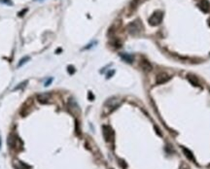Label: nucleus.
I'll use <instances>...</instances> for the list:
<instances>
[{
  "label": "nucleus",
  "mask_w": 210,
  "mask_h": 169,
  "mask_svg": "<svg viewBox=\"0 0 210 169\" xmlns=\"http://www.w3.org/2000/svg\"><path fill=\"white\" fill-rule=\"evenodd\" d=\"M127 30L129 34L135 36V35H138L142 32L143 26H142V24L139 21H134V22H131L130 23H128V26H127Z\"/></svg>",
  "instance_id": "nucleus-1"
},
{
  "label": "nucleus",
  "mask_w": 210,
  "mask_h": 169,
  "mask_svg": "<svg viewBox=\"0 0 210 169\" xmlns=\"http://www.w3.org/2000/svg\"><path fill=\"white\" fill-rule=\"evenodd\" d=\"M163 13L161 11H158V12H155L151 17L149 18V23L155 26V25H159L160 23L163 22Z\"/></svg>",
  "instance_id": "nucleus-2"
},
{
  "label": "nucleus",
  "mask_w": 210,
  "mask_h": 169,
  "mask_svg": "<svg viewBox=\"0 0 210 169\" xmlns=\"http://www.w3.org/2000/svg\"><path fill=\"white\" fill-rule=\"evenodd\" d=\"M102 132H103V137L106 142H112L114 140V131L110 126L103 125Z\"/></svg>",
  "instance_id": "nucleus-3"
},
{
  "label": "nucleus",
  "mask_w": 210,
  "mask_h": 169,
  "mask_svg": "<svg viewBox=\"0 0 210 169\" xmlns=\"http://www.w3.org/2000/svg\"><path fill=\"white\" fill-rule=\"evenodd\" d=\"M119 105H120V100L118 98H115V97L110 98V99H108L107 101L105 102V108H107L109 110V112L115 110Z\"/></svg>",
  "instance_id": "nucleus-4"
},
{
  "label": "nucleus",
  "mask_w": 210,
  "mask_h": 169,
  "mask_svg": "<svg viewBox=\"0 0 210 169\" xmlns=\"http://www.w3.org/2000/svg\"><path fill=\"white\" fill-rule=\"evenodd\" d=\"M170 78H171V77H170L166 72H161V73H159V74L156 76V83H157L158 85H163L164 83L168 82V81L170 80Z\"/></svg>",
  "instance_id": "nucleus-5"
},
{
  "label": "nucleus",
  "mask_w": 210,
  "mask_h": 169,
  "mask_svg": "<svg viewBox=\"0 0 210 169\" xmlns=\"http://www.w3.org/2000/svg\"><path fill=\"white\" fill-rule=\"evenodd\" d=\"M37 100L40 103H47L51 99V94L49 92H44V93H39L36 95Z\"/></svg>",
  "instance_id": "nucleus-6"
},
{
  "label": "nucleus",
  "mask_w": 210,
  "mask_h": 169,
  "mask_svg": "<svg viewBox=\"0 0 210 169\" xmlns=\"http://www.w3.org/2000/svg\"><path fill=\"white\" fill-rule=\"evenodd\" d=\"M68 108L69 110L72 113L76 114V113H80V109H79V106L76 102L74 101V99H69L68 101Z\"/></svg>",
  "instance_id": "nucleus-7"
},
{
  "label": "nucleus",
  "mask_w": 210,
  "mask_h": 169,
  "mask_svg": "<svg viewBox=\"0 0 210 169\" xmlns=\"http://www.w3.org/2000/svg\"><path fill=\"white\" fill-rule=\"evenodd\" d=\"M198 6L204 13H208L210 11V4L207 0H200Z\"/></svg>",
  "instance_id": "nucleus-8"
},
{
  "label": "nucleus",
  "mask_w": 210,
  "mask_h": 169,
  "mask_svg": "<svg viewBox=\"0 0 210 169\" xmlns=\"http://www.w3.org/2000/svg\"><path fill=\"white\" fill-rule=\"evenodd\" d=\"M140 66H141V68H142L144 71H151L152 70L151 63H150L148 60H146V59H142V60L140 61Z\"/></svg>",
  "instance_id": "nucleus-9"
},
{
  "label": "nucleus",
  "mask_w": 210,
  "mask_h": 169,
  "mask_svg": "<svg viewBox=\"0 0 210 169\" xmlns=\"http://www.w3.org/2000/svg\"><path fill=\"white\" fill-rule=\"evenodd\" d=\"M120 56L122 57L123 60H125V61L128 62V63H131V62L133 61V59H134V57L131 56V55H129V54H125V53L120 54Z\"/></svg>",
  "instance_id": "nucleus-10"
},
{
  "label": "nucleus",
  "mask_w": 210,
  "mask_h": 169,
  "mask_svg": "<svg viewBox=\"0 0 210 169\" xmlns=\"http://www.w3.org/2000/svg\"><path fill=\"white\" fill-rule=\"evenodd\" d=\"M187 79H188V81H189L193 86H199V82H198V78H197L196 76H194V75H192V74H189V75H187Z\"/></svg>",
  "instance_id": "nucleus-11"
},
{
  "label": "nucleus",
  "mask_w": 210,
  "mask_h": 169,
  "mask_svg": "<svg viewBox=\"0 0 210 169\" xmlns=\"http://www.w3.org/2000/svg\"><path fill=\"white\" fill-rule=\"evenodd\" d=\"M183 153H184V155L186 156V158H188V159H190V160H192V161H196V159H195V157H194V155H193V153L189 150V149H187V148H183Z\"/></svg>",
  "instance_id": "nucleus-12"
},
{
  "label": "nucleus",
  "mask_w": 210,
  "mask_h": 169,
  "mask_svg": "<svg viewBox=\"0 0 210 169\" xmlns=\"http://www.w3.org/2000/svg\"><path fill=\"white\" fill-rule=\"evenodd\" d=\"M111 44H112V46H113L114 48H116V49H119V48L122 47V42H121V40L118 39V38L114 39V40L111 42Z\"/></svg>",
  "instance_id": "nucleus-13"
},
{
  "label": "nucleus",
  "mask_w": 210,
  "mask_h": 169,
  "mask_svg": "<svg viewBox=\"0 0 210 169\" xmlns=\"http://www.w3.org/2000/svg\"><path fill=\"white\" fill-rule=\"evenodd\" d=\"M138 4H139V0H132L131 2H130V9L131 10H134V9H136V7L138 6Z\"/></svg>",
  "instance_id": "nucleus-14"
},
{
  "label": "nucleus",
  "mask_w": 210,
  "mask_h": 169,
  "mask_svg": "<svg viewBox=\"0 0 210 169\" xmlns=\"http://www.w3.org/2000/svg\"><path fill=\"white\" fill-rule=\"evenodd\" d=\"M0 3L6 4V5H10V6L13 5V2H12L11 0H0Z\"/></svg>",
  "instance_id": "nucleus-15"
},
{
  "label": "nucleus",
  "mask_w": 210,
  "mask_h": 169,
  "mask_svg": "<svg viewBox=\"0 0 210 169\" xmlns=\"http://www.w3.org/2000/svg\"><path fill=\"white\" fill-rule=\"evenodd\" d=\"M28 59H29V58H28L27 56L23 57V59H21V61H20V63H19V65H18V66H19V67H20V66H22L23 63H25V62H26V60H28Z\"/></svg>",
  "instance_id": "nucleus-16"
},
{
  "label": "nucleus",
  "mask_w": 210,
  "mask_h": 169,
  "mask_svg": "<svg viewBox=\"0 0 210 169\" xmlns=\"http://www.w3.org/2000/svg\"><path fill=\"white\" fill-rule=\"evenodd\" d=\"M25 84H27V81H25V82H23V83H22V84H20V85H19V86H17L14 90H19V89H21V88H23V87L25 86Z\"/></svg>",
  "instance_id": "nucleus-17"
},
{
  "label": "nucleus",
  "mask_w": 210,
  "mask_h": 169,
  "mask_svg": "<svg viewBox=\"0 0 210 169\" xmlns=\"http://www.w3.org/2000/svg\"><path fill=\"white\" fill-rule=\"evenodd\" d=\"M67 70H68V72H69L70 74H73L74 72H75V69H74V67L73 66H68V68H67Z\"/></svg>",
  "instance_id": "nucleus-18"
},
{
  "label": "nucleus",
  "mask_w": 210,
  "mask_h": 169,
  "mask_svg": "<svg viewBox=\"0 0 210 169\" xmlns=\"http://www.w3.org/2000/svg\"><path fill=\"white\" fill-rule=\"evenodd\" d=\"M26 12H27V9H23V11H22V12H20V13H19V16H20V17H23V14H24V13H26Z\"/></svg>",
  "instance_id": "nucleus-19"
},
{
  "label": "nucleus",
  "mask_w": 210,
  "mask_h": 169,
  "mask_svg": "<svg viewBox=\"0 0 210 169\" xmlns=\"http://www.w3.org/2000/svg\"><path fill=\"white\" fill-rule=\"evenodd\" d=\"M89 97H90V98H92V99L93 98V95L92 94V92H90V93H89Z\"/></svg>",
  "instance_id": "nucleus-20"
},
{
  "label": "nucleus",
  "mask_w": 210,
  "mask_h": 169,
  "mask_svg": "<svg viewBox=\"0 0 210 169\" xmlns=\"http://www.w3.org/2000/svg\"><path fill=\"white\" fill-rule=\"evenodd\" d=\"M0 148H1V140H0Z\"/></svg>",
  "instance_id": "nucleus-21"
},
{
  "label": "nucleus",
  "mask_w": 210,
  "mask_h": 169,
  "mask_svg": "<svg viewBox=\"0 0 210 169\" xmlns=\"http://www.w3.org/2000/svg\"><path fill=\"white\" fill-rule=\"evenodd\" d=\"M208 22H209V25H210V20H209V21H208Z\"/></svg>",
  "instance_id": "nucleus-22"
},
{
  "label": "nucleus",
  "mask_w": 210,
  "mask_h": 169,
  "mask_svg": "<svg viewBox=\"0 0 210 169\" xmlns=\"http://www.w3.org/2000/svg\"><path fill=\"white\" fill-rule=\"evenodd\" d=\"M39 1H42V0H39Z\"/></svg>",
  "instance_id": "nucleus-23"
}]
</instances>
